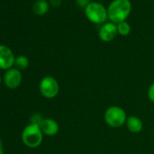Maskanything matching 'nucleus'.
Here are the masks:
<instances>
[{
  "label": "nucleus",
  "mask_w": 154,
  "mask_h": 154,
  "mask_svg": "<svg viewBox=\"0 0 154 154\" xmlns=\"http://www.w3.org/2000/svg\"><path fill=\"white\" fill-rule=\"evenodd\" d=\"M14 65L18 70H25L29 65V60L25 55H18L15 59V64Z\"/></svg>",
  "instance_id": "nucleus-12"
},
{
  "label": "nucleus",
  "mask_w": 154,
  "mask_h": 154,
  "mask_svg": "<svg viewBox=\"0 0 154 154\" xmlns=\"http://www.w3.org/2000/svg\"><path fill=\"white\" fill-rule=\"evenodd\" d=\"M131 8L132 6L130 0H113L107 8L108 18L112 23L117 25L128 18Z\"/></svg>",
  "instance_id": "nucleus-1"
},
{
  "label": "nucleus",
  "mask_w": 154,
  "mask_h": 154,
  "mask_svg": "<svg viewBox=\"0 0 154 154\" xmlns=\"http://www.w3.org/2000/svg\"><path fill=\"white\" fill-rule=\"evenodd\" d=\"M4 82L9 89L17 88L22 82V74L20 70L17 68H10L7 70L4 75Z\"/></svg>",
  "instance_id": "nucleus-7"
},
{
  "label": "nucleus",
  "mask_w": 154,
  "mask_h": 154,
  "mask_svg": "<svg viewBox=\"0 0 154 154\" xmlns=\"http://www.w3.org/2000/svg\"><path fill=\"white\" fill-rule=\"evenodd\" d=\"M91 2H90V0H76V4H77V6H78L79 8H85H85L90 4Z\"/></svg>",
  "instance_id": "nucleus-16"
},
{
  "label": "nucleus",
  "mask_w": 154,
  "mask_h": 154,
  "mask_svg": "<svg viewBox=\"0 0 154 154\" xmlns=\"http://www.w3.org/2000/svg\"><path fill=\"white\" fill-rule=\"evenodd\" d=\"M15 55L12 50L5 45H0V69L8 70L15 64Z\"/></svg>",
  "instance_id": "nucleus-6"
},
{
  "label": "nucleus",
  "mask_w": 154,
  "mask_h": 154,
  "mask_svg": "<svg viewBox=\"0 0 154 154\" xmlns=\"http://www.w3.org/2000/svg\"><path fill=\"white\" fill-rule=\"evenodd\" d=\"M87 19L95 25H103L108 18L107 9L98 2H91L85 9Z\"/></svg>",
  "instance_id": "nucleus-4"
},
{
  "label": "nucleus",
  "mask_w": 154,
  "mask_h": 154,
  "mask_svg": "<svg viewBox=\"0 0 154 154\" xmlns=\"http://www.w3.org/2000/svg\"><path fill=\"white\" fill-rule=\"evenodd\" d=\"M117 35V26L112 22L104 23L99 29V38L106 43L112 41Z\"/></svg>",
  "instance_id": "nucleus-8"
},
{
  "label": "nucleus",
  "mask_w": 154,
  "mask_h": 154,
  "mask_svg": "<svg viewBox=\"0 0 154 154\" xmlns=\"http://www.w3.org/2000/svg\"><path fill=\"white\" fill-rule=\"evenodd\" d=\"M44 120V118L42 117V115L35 113L31 117V123L32 124H36V125H40V123L42 122V121Z\"/></svg>",
  "instance_id": "nucleus-14"
},
{
  "label": "nucleus",
  "mask_w": 154,
  "mask_h": 154,
  "mask_svg": "<svg viewBox=\"0 0 154 154\" xmlns=\"http://www.w3.org/2000/svg\"><path fill=\"white\" fill-rule=\"evenodd\" d=\"M117 26V32H118V35H122V36H127L130 33H131V26L128 22L126 21H123V22H121L119 24L116 25Z\"/></svg>",
  "instance_id": "nucleus-13"
},
{
  "label": "nucleus",
  "mask_w": 154,
  "mask_h": 154,
  "mask_svg": "<svg viewBox=\"0 0 154 154\" xmlns=\"http://www.w3.org/2000/svg\"><path fill=\"white\" fill-rule=\"evenodd\" d=\"M0 84H1V76H0Z\"/></svg>",
  "instance_id": "nucleus-19"
},
{
  "label": "nucleus",
  "mask_w": 154,
  "mask_h": 154,
  "mask_svg": "<svg viewBox=\"0 0 154 154\" xmlns=\"http://www.w3.org/2000/svg\"><path fill=\"white\" fill-rule=\"evenodd\" d=\"M39 90L41 94L45 98L53 99L58 95L60 91V85L54 77L45 76L39 84Z\"/></svg>",
  "instance_id": "nucleus-5"
},
{
  "label": "nucleus",
  "mask_w": 154,
  "mask_h": 154,
  "mask_svg": "<svg viewBox=\"0 0 154 154\" xmlns=\"http://www.w3.org/2000/svg\"><path fill=\"white\" fill-rule=\"evenodd\" d=\"M125 126L127 128V130L131 132V133H140L142 129H143V123L142 121L135 116V115H131L127 117L126 122H125Z\"/></svg>",
  "instance_id": "nucleus-10"
},
{
  "label": "nucleus",
  "mask_w": 154,
  "mask_h": 154,
  "mask_svg": "<svg viewBox=\"0 0 154 154\" xmlns=\"http://www.w3.org/2000/svg\"><path fill=\"white\" fill-rule=\"evenodd\" d=\"M50 4L54 8H58L61 5V0H50Z\"/></svg>",
  "instance_id": "nucleus-17"
},
{
  "label": "nucleus",
  "mask_w": 154,
  "mask_h": 154,
  "mask_svg": "<svg viewBox=\"0 0 154 154\" xmlns=\"http://www.w3.org/2000/svg\"><path fill=\"white\" fill-rule=\"evenodd\" d=\"M44 134L39 125L30 123L27 125L22 132V140L26 146L31 149L37 148L43 142Z\"/></svg>",
  "instance_id": "nucleus-3"
},
{
  "label": "nucleus",
  "mask_w": 154,
  "mask_h": 154,
  "mask_svg": "<svg viewBox=\"0 0 154 154\" xmlns=\"http://www.w3.org/2000/svg\"><path fill=\"white\" fill-rule=\"evenodd\" d=\"M44 135L54 136L59 131V124L56 121L51 118H44L39 125Z\"/></svg>",
  "instance_id": "nucleus-9"
},
{
  "label": "nucleus",
  "mask_w": 154,
  "mask_h": 154,
  "mask_svg": "<svg viewBox=\"0 0 154 154\" xmlns=\"http://www.w3.org/2000/svg\"><path fill=\"white\" fill-rule=\"evenodd\" d=\"M0 154H4L3 146H2V141H1V140H0Z\"/></svg>",
  "instance_id": "nucleus-18"
},
{
  "label": "nucleus",
  "mask_w": 154,
  "mask_h": 154,
  "mask_svg": "<svg viewBox=\"0 0 154 154\" xmlns=\"http://www.w3.org/2000/svg\"><path fill=\"white\" fill-rule=\"evenodd\" d=\"M127 117L124 109L117 105L108 107L103 114L105 123L112 128H121L125 125Z\"/></svg>",
  "instance_id": "nucleus-2"
},
{
  "label": "nucleus",
  "mask_w": 154,
  "mask_h": 154,
  "mask_svg": "<svg viewBox=\"0 0 154 154\" xmlns=\"http://www.w3.org/2000/svg\"><path fill=\"white\" fill-rule=\"evenodd\" d=\"M147 94H148V98H149V100L151 103H154V82H153V83L149 86Z\"/></svg>",
  "instance_id": "nucleus-15"
},
{
  "label": "nucleus",
  "mask_w": 154,
  "mask_h": 154,
  "mask_svg": "<svg viewBox=\"0 0 154 154\" xmlns=\"http://www.w3.org/2000/svg\"><path fill=\"white\" fill-rule=\"evenodd\" d=\"M32 10L37 16H44L49 11V3L47 0H36L33 5Z\"/></svg>",
  "instance_id": "nucleus-11"
}]
</instances>
